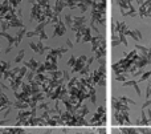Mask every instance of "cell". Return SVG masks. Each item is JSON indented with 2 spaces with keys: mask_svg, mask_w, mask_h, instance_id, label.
<instances>
[{
  "mask_svg": "<svg viewBox=\"0 0 151 134\" xmlns=\"http://www.w3.org/2000/svg\"><path fill=\"white\" fill-rule=\"evenodd\" d=\"M123 133L125 134H138V132L134 129H123Z\"/></svg>",
  "mask_w": 151,
  "mask_h": 134,
  "instance_id": "obj_1",
  "label": "cell"
},
{
  "mask_svg": "<svg viewBox=\"0 0 151 134\" xmlns=\"http://www.w3.org/2000/svg\"><path fill=\"white\" fill-rule=\"evenodd\" d=\"M139 132H141V134H151V130L149 129H139Z\"/></svg>",
  "mask_w": 151,
  "mask_h": 134,
  "instance_id": "obj_2",
  "label": "cell"
}]
</instances>
